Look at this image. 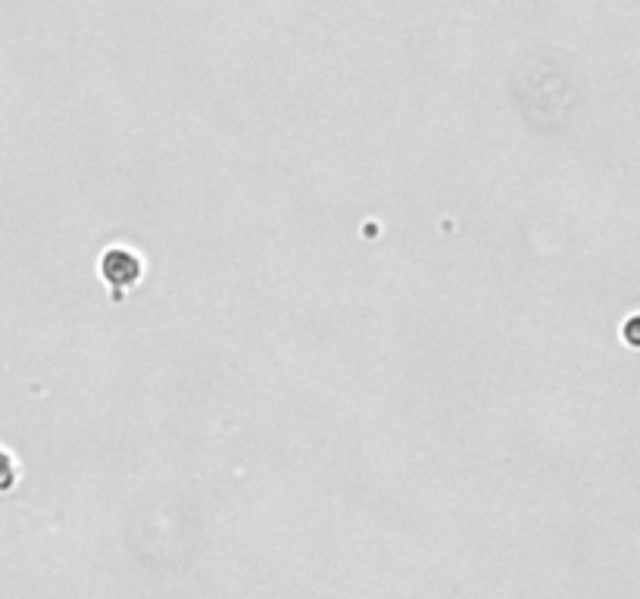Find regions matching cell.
Listing matches in <instances>:
<instances>
[{
    "label": "cell",
    "instance_id": "7a4b0ae2",
    "mask_svg": "<svg viewBox=\"0 0 640 599\" xmlns=\"http://www.w3.org/2000/svg\"><path fill=\"white\" fill-rule=\"evenodd\" d=\"M16 484V462L10 459V453L0 450V490H10Z\"/></svg>",
    "mask_w": 640,
    "mask_h": 599
},
{
    "label": "cell",
    "instance_id": "6da1fadb",
    "mask_svg": "<svg viewBox=\"0 0 640 599\" xmlns=\"http://www.w3.org/2000/svg\"><path fill=\"white\" fill-rule=\"evenodd\" d=\"M141 259L125 250V247H116V250H107L104 253V278L113 284V300L119 303L122 300V288H128V284H135L141 278Z\"/></svg>",
    "mask_w": 640,
    "mask_h": 599
}]
</instances>
